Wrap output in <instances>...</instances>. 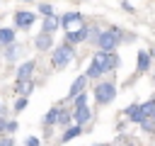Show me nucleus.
I'll use <instances>...</instances> for the list:
<instances>
[{"label":"nucleus","mask_w":155,"mask_h":146,"mask_svg":"<svg viewBox=\"0 0 155 146\" xmlns=\"http://www.w3.org/2000/svg\"><path fill=\"white\" fill-rule=\"evenodd\" d=\"M34 68H36V61H24L17 66V80H29L34 75Z\"/></svg>","instance_id":"nucleus-12"},{"label":"nucleus","mask_w":155,"mask_h":146,"mask_svg":"<svg viewBox=\"0 0 155 146\" xmlns=\"http://www.w3.org/2000/svg\"><path fill=\"white\" fill-rule=\"evenodd\" d=\"M94 146H109V144H94Z\"/></svg>","instance_id":"nucleus-28"},{"label":"nucleus","mask_w":155,"mask_h":146,"mask_svg":"<svg viewBox=\"0 0 155 146\" xmlns=\"http://www.w3.org/2000/svg\"><path fill=\"white\" fill-rule=\"evenodd\" d=\"M58 109H61V107H51V109L44 114V124H46V127L56 124V119H58Z\"/></svg>","instance_id":"nucleus-20"},{"label":"nucleus","mask_w":155,"mask_h":146,"mask_svg":"<svg viewBox=\"0 0 155 146\" xmlns=\"http://www.w3.org/2000/svg\"><path fill=\"white\" fill-rule=\"evenodd\" d=\"M39 12H41L44 17H51V15H56V12H53V5H51V2H39Z\"/></svg>","instance_id":"nucleus-24"},{"label":"nucleus","mask_w":155,"mask_h":146,"mask_svg":"<svg viewBox=\"0 0 155 146\" xmlns=\"http://www.w3.org/2000/svg\"><path fill=\"white\" fill-rule=\"evenodd\" d=\"M121 10H124V12H128V15H136V7H133L128 0H121Z\"/></svg>","instance_id":"nucleus-26"},{"label":"nucleus","mask_w":155,"mask_h":146,"mask_svg":"<svg viewBox=\"0 0 155 146\" xmlns=\"http://www.w3.org/2000/svg\"><path fill=\"white\" fill-rule=\"evenodd\" d=\"M34 46H36L39 51H48V49L53 46V34L39 32V34H36V39H34Z\"/></svg>","instance_id":"nucleus-13"},{"label":"nucleus","mask_w":155,"mask_h":146,"mask_svg":"<svg viewBox=\"0 0 155 146\" xmlns=\"http://www.w3.org/2000/svg\"><path fill=\"white\" fill-rule=\"evenodd\" d=\"M85 75H87V80H99L102 75H104V71L94 63V61H90V66H87V71H85Z\"/></svg>","instance_id":"nucleus-17"},{"label":"nucleus","mask_w":155,"mask_h":146,"mask_svg":"<svg viewBox=\"0 0 155 146\" xmlns=\"http://www.w3.org/2000/svg\"><path fill=\"white\" fill-rule=\"evenodd\" d=\"M0 109H2V102H0Z\"/></svg>","instance_id":"nucleus-30"},{"label":"nucleus","mask_w":155,"mask_h":146,"mask_svg":"<svg viewBox=\"0 0 155 146\" xmlns=\"http://www.w3.org/2000/svg\"><path fill=\"white\" fill-rule=\"evenodd\" d=\"M73 58H75V46H70V44H65V41H63L61 46H56L53 54H51V63H53L56 71H63L65 66H70Z\"/></svg>","instance_id":"nucleus-2"},{"label":"nucleus","mask_w":155,"mask_h":146,"mask_svg":"<svg viewBox=\"0 0 155 146\" xmlns=\"http://www.w3.org/2000/svg\"><path fill=\"white\" fill-rule=\"evenodd\" d=\"M58 19H61V27H63V29H73V27H80V24H82V15H80V12H75V10H73V12L61 15Z\"/></svg>","instance_id":"nucleus-8"},{"label":"nucleus","mask_w":155,"mask_h":146,"mask_svg":"<svg viewBox=\"0 0 155 146\" xmlns=\"http://www.w3.org/2000/svg\"><path fill=\"white\" fill-rule=\"evenodd\" d=\"M116 100V83L114 80H99L94 83V102L97 105H109Z\"/></svg>","instance_id":"nucleus-3"},{"label":"nucleus","mask_w":155,"mask_h":146,"mask_svg":"<svg viewBox=\"0 0 155 146\" xmlns=\"http://www.w3.org/2000/svg\"><path fill=\"white\" fill-rule=\"evenodd\" d=\"M27 102H29V100H27V97H24V95H19V97H17V100H15V112H22V109H24V107H27Z\"/></svg>","instance_id":"nucleus-25"},{"label":"nucleus","mask_w":155,"mask_h":146,"mask_svg":"<svg viewBox=\"0 0 155 146\" xmlns=\"http://www.w3.org/2000/svg\"><path fill=\"white\" fill-rule=\"evenodd\" d=\"M82 41H87V24H80L78 29H65V44L75 46Z\"/></svg>","instance_id":"nucleus-6"},{"label":"nucleus","mask_w":155,"mask_h":146,"mask_svg":"<svg viewBox=\"0 0 155 146\" xmlns=\"http://www.w3.org/2000/svg\"><path fill=\"white\" fill-rule=\"evenodd\" d=\"M19 54H22V46H19V44H10V46H7V54H5V56H7L10 61H15V58H17Z\"/></svg>","instance_id":"nucleus-23"},{"label":"nucleus","mask_w":155,"mask_h":146,"mask_svg":"<svg viewBox=\"0 0 155 146\" xmlns=\"http://www.w3.org/2000/svg\"><path fill=\"white\" fill-rule=\"evenodd\" d=\"M85 85H87V75L82 73V75H78L73 83H70V88H68V100H73L75 95H80V92H85Z\"/></svg>","instance_id":"nucleus-11"},{"label":"nucleus","mask_w":155,"mask_h":146,"mask_svg":"<svg viewBox=\"0 0 155 146\" xmlns=\"http://www.w3.org/2000/svg\"><path fill=\"white\" fill-rule=\"evenodd\" d=\"M150 68H153V54L148 49H138V56H136V75H145Z\"/></svg>","instance_id":"nucleus-5"},{"label":"nucleus","mask_w":155,"mask_h":146,"mask_svg":"<svg viewBox=\"0 0 155 146\" xmlns=\"http://www.w3.org/2000/svg\"><path fill=\"white\" fill-rule=\"evenodd\" d=\"M34 22H36V15L34 12H27V10H17L15 12V24L19 29H29Z\"/></svg>","instance_id":"nucleus-7"},{"label":"nucleus","mask_w":155,"mask_h":146,"mask_svg":"<svg viewBox=\"0 0 155 146\" xmlns=\"http://www.w3.org/2000/svg\"><path fill=\"white\" fill-rule=\"evenodd\" d=\"M138 127H140L145 134H155V119H153V117H145V119H143Z\"/></svg>","instance_id":"nucleus-22"},{"label":"nucleus","mask_w":155,"mask_h":146,"mask_svg":"<svg viewBox=\"0 0 155 146\" xmlns=\"http://www.w3.org/2000/svg\"><path fill=\"white\" fill-rule=\"evenodd\" d=\"M92 61H94L104 73L116 71V68H119V63H121V58H119V54H116V51H99V49H97V54L92 56Z\"/></svg>","instance_id":"nucleus-4"},{"label":"nucleus","mask_w":155,"mask_h":146,"mask_svg":"<svg viewBox=\"0 0 155 146\" xmlns=\"http://www.w3.org/2000/svg\"><path fill=\"white\" fill-rule=\"evenodd\" d=\"M90 119H92V109H90L87 105H80V107L73 109V122H75V124L82 127V124H87Z\"/></svg>","instance_id":"nucleus-10"},{"label":"nucleus","mask_w":155,"mask_h":146,"mask_svg":"<svg viewBox=\"0 0 155 146\" xmlns=\"http://www.w3.org/2000/svg\"><path fill=\"white\" fill-rule=\"evenodd\" d=\"M24 146H41V141H39V136H27Z\"/></svg>","instance_id":"nucleus-27"},{"label":"nucleus","mask_w":155,"mask_h":146,"mask_svg":"<svg viewBox=\"0 0 155 146\" xmlns=\"http://www.w3.org/2000/svg\"><path fill=\"white\" fill-rule=\"evenodd\" d=\"M10 44H15V29L0 27V46H10Z\"/></svg>","instance_id":"nucleus-16"},{"label":"nucleus","mask_w":155,"mask_h":146,"mask_svg":"<svg viewBox=\"0 0 155 146\" xmlns=\"http://www.w3.org/2000/svg\"><path fill=\"white\" fill-rule=\"evenodd\" d=\"M80 134H82V127H80V124H70V127H65V131H63V136H61V144H68V141L78 139Z\"/></svg>","instance_id":"nucleus-14"},{"label":"nucleus","mask_w":155,"mask_h":146,"mask_svg":"<svg viewBox=\"0 0 155 146\" xmlns=\"http://www.w3.org/2000/svg\"><path fill=\"white\" fill-rule=\"evenodd\" d=\"M140 109H143L145 117H153V112H155V97H148L145 102H140Z\"/></svg>","instance_id":"nucleus-21"},{"label":"nucleus","mask_w":155,"mask_h":146,"mask_svg":"<svg viewBox=\"0 0 155 146\" xmlns=\"http://www.w3.org/2000/svg\"><path fill=\"white\" fill-rule=\"evenodd\" d=\"M126 39H133V34H126L121 27H107V29L99 32L94 46H97L99 51H116V46L124 44Z\"/></svg>","instance_id":"nucleus-1"},{"label":"nucleus","mask_w":155,"mask_h":146,"mask_svg":"<svg viewBox=\"0 0 155 146\" xmlns=\"http://www.w3.org/2000/svg\"><path fill=\"white\" fill-rule=\"evenodd\" d=\"M153 83H155V71H153Z\"/></svg>","instance_id":"nucleus-29"},{"label":"nucleus","mask_w":155,"mask_h":146,"mask_svg":"<svg viewBox=\"0 0 155 146\" xmlns=\"http://www.w3.org/2000/svg\"><path fill=\"white\" fill-rule=\"evenodd\" d=\"M56 124H61V127H70L73 124V114L68 112V109H58V119H56Z\"/></svg>","instance_id":"nucleus-19"},{"label":"nucleus","mask_w":155,"mask_h":146,"mask_svg":"<svg viewBox=\"0 0 155 146\" xmlns=\"http://www.w3.org/2000/svg\"><path fill=\"white\" fill-rule=\"evenodd\" d=\"M31 90H34V80H31V78H29V80H17V92H19V95L27 97Z\"/></svg>","instance_id":"nucleus-18"},{"label":"nucleus","mask_w":155,"mask_h":146,"mask_svg":"<svg viewBox=\"0 0 155 146\" xmlns=\"http://www.w3.org/2000/svg\"><path fill=\"white\" fill-rule=\"evenodd\" d=\"M153 119H155V112H153Z\"/></svg>","instance_id":"nucleus-31"},{"label":"nucleus","mask_w":155,"mask_h":146,"mask_svg":"<svg viewBox=\"0 0 155 146\" xmlns=\"http://www.w3.org/2000/svg\"><path fill=\"white\" fill-rule=\"evenodd\" d=\"M124 114H126V119H128L131 124H140V122L145 119V114H143V109H140V102H131Z\"/></svg>","instance_id":"nucleus-9"},{"label":"nucleus","mask_w":155,"mask_h":146,"mask_svg":"<svg viewBox=\"0 0 155 146\" xmlns=\"http://www.w3.org/2000/svg\"><path fill=\"white\" fill-rule=\"evenodd\" d=\"M58 27H61V19H58L56 15H51V17H44V22H41V32H46V34H53Z\"/></svg>","instance_id":"nucleus-15"}]
</instances>
